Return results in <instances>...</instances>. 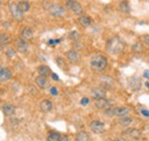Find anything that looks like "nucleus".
<instances>
[{
  "label": "nucleus",
  "instance_id": "obj_1",
  "mask_svg": "<svg viewBox=\"0 0 149 141\" xmlns=\"http://www.w3.org/2000/svg\"><path fill=\"white\" fill-rule=\"evenodd\" d=\"M107 50L108 52L112 55H117V54L122 53L124 50V44L119 38H111L108 40L107 43Z\"/></svg>",
  "mask_w": 149,
  "mask_h": 141
},
{
  "label": "nucleus",
  "instance_id": "obj_2",
  "mask_svg": "<svg viewBox=\"0 0 149 141\" xmlns=\"http://www.w3.org/2000/svg\"><path fill=\"white\" fill-rule=\"evenodd\" d=\"M107 59L103 56V55H95L92 57L91 60V68L94 71H97V72H101L107 68Z\"/></svg>",
  "mask_w": 149,
  "mask_h": 141
},
{
  "label": "nucleus",
  "instance_id": "obj_3",
  "mask_svg": "<svg viewBox=\"0 0 149 141\" xmlns=\"http://www.w3.org/2000/svg\"><path fill=\"white\" fill-rule=\"evenodd\" d=\"M46 8H47L48 13H49L51 15L55 16V17H62V16H64V14H65L64 7H62V6L58 5V3H51V5H48Z\"/></svg>",
  "mask_w": 149,
  "mask_h": 141
},
{
  "label": "nucleus",
  "instance_id": "obj_4",
  "mask_svg": "<svg viewBox=\"0 0 149 141\" xmlns=\"http://www.w3.org/2000/svg\"><path fill=\"white\" fill-rule=\"evenodd\" d=\"M65 6H67V8L69 10H71L76 15H81L83 14V7H81V5L78 1H76V0H67Z\"/></svg>",
  "mask_w": 149,
  "mask_h": 141
},
{
  "label": "nucleus",
  "instance_id": "obj_5",
  "mask_svg": "<svg viewBox=\"0 0 149 141\" xmlns=\"http://www.w3.org/2000/svg\"><path fill=\"white\" fill-rule=\"evenodd\" d=\"M8 7H9V10H10L12 16L15 18L16 21H21V20L23 18V14H24V13L19 8V5H17V3H15V2H9Z\"/></svg>",
  "mask_w": 149,
  "mask_h": 141
},
{
  "label": "nucleus",
  "instance_id": "obj_6",
  "mask_svg": "<svg viewBox=\"0 0 149 141\" xmlns=\"http://www.w3.org/2000/svg\"><path fill=\"white\" fill-rule=\"evenodd\" d=\"M90 128L94 133H102L104 131V124L100 121H93L90 124Z\"/></svg>",
  "mask_w": 149,
  "mask_h": 141
},
{
  "label": "nucleus",
  "instance_id": "obj_7",
  "mask_svg": "<svg viewBox=\"0 0 149 141\" xmlns=\"http://www.w3.org/2000/svg\"><path fill=\"white\" fill-rule=\"evenodd\" d=\"M130 111V108H127V107H119V108L113 109V115L119 116V117H126V116H129Z\"/></svg>",
  "mask_w": 149,
  "mask_h": 141
},
{
  "label": "nucleus",
  "instance_id": "obj_8",
  "mask_svg": "<svg viewBox=\"0 0 149 141\" xmlns=\"http://www.w3.org/2000/svg\"><path fill=\"white\" fill-rule=\"evenodd\" d=\"M15 46H16V48L19 50V52H22V53H25V52L28 51V44H26V41H25L24 39H22V38L15 39Z\"/></svg>",
  "mask_w": 149,
  "mask_h": 141
},
{
  "label": "nucleus",
  "instance_id": "obj_9",
  "mask_svg": "<svg viewBox=\"0 0 149 141\" xmlns=\"http://www.w3.org/2000/svg\"><path fill=\"white\" fill-rule=\"evenodd\" d=\"M92 95H93V98L95 100L102 99V98H104V95H106V89L103 87H101V86L95 87L92 89Z\"/></svg>",
  "mask_w": 149,
  "mask_h": 141
},
{
  "label": "nucleus",
  "instance_id": "obj_10",
  "mask_svg": "<svg viewBox=\"0 0 149 141\" xmlns=\"http://www.w3.org/2000/svg\"><path fill=\"white\" fill-rule=\"evenodd\" d=\"M40 110L41 111H44V112H49L52 109H53V102L52 101H49V100H42L41 102H40Z\"/></svg>",
  "mask_w": 149,
  "mask_h": 141
},
{
  "label": "nucleus",
  "instance_id": "obj_11",
  "mask_svg": "<svg viewBox=\"0 0 149 141\" xmlns=\"http://www.w3.org/2000/svg\"><path fill=\"white\" fill-rule=\"evenodd\" d=\"M125 134L127 137H130L131 139H134V140H136L141 137V132L138 128H129V130L125 131Z\"/></svg>",
  "mask_w": 149,
  "mask_h": 141
},
{
  "label": "nucleus",
  "instance_id": "obj_12",
  "mask_svg": "<svg viewBox=\"0 0 149 141\" xmlns=\"http://www.w3.org/2000/svg\"><path fill=\"white\" fill-rule=\"evenodd\" d=\"M67 59H68V61L70 62V63H77L78 61H79V54L77 53L76 51H69V52H67Z\"/></svg>",
  "mask_w": 149,
  "mask_h": 141
},
{
  "label": "nucleus",
  "instance_id": "obj_13",
  "mask_svg": "<svg viewBox=\"0 0 149 141\" xmlns=\"http://www.w3.org/2000/svg\"><path fill=\"white\" fill-rule=\"evenodd\" d=\"M94 106L96 107L97 109H107V108L109 107V101H108L106 98L97 99V100H95Z\"/></svg>",
  "mask_w": 149,
  "mask_h": 141
},
{
  "label": "nucleus",
  "instance_id": "obj_14",
  "mask_svg": "<svg viewBox=\"0 0 149 141\" xmlns=\"http://www.w3.org/2000/svg\"><path fill=\"white\" fill-rule=\"evenodd\" d=\"M12 78V72L6 68H0V82H7Z\"/></svg>",
  "mask_w": 149,
  "mask_h": 141
},
{
  "label": "nucleus",
  "instance_id": "obj_15",
  "mask_svg": "<svg viewBox=\"0 0 149 141\" xmlns=\"http://www.w3.org/2000/svg\"><path fill=\"white\" fill-rule=\"evenodd\" d=\"M21 36L24 39H31L33 37V30L31 28H24L21 30Z\"/></svg>",
  "mask_w": 149,
  "mask_h": 141
},
{
  "label": "nucleus",
  "instance_id": "obj_16",
  "mask_svg": "<svg viewBox=\"0 0 149 141\" xmlns=\"http://www.w3.org/2000/svg\"><path fill=\"white\" fill-rule=\"evenodd\" d=\"M36 84H37L38 86L40 88H42V89H45V88L48 87V82L46 80V78L45 77H41V76H39V77H37L36 78Z\"/></svg>",
  "mask_w": 149,
  "mask_h": 141
},
{
  "label": "nucleus",
  "instance_id": "obj_17",
  "mask_svg": "<svg viewBox=\"0 0 149 141\" xmlns=\"http://www.w3.org/2000/svg\"><path fill=\"white\" fill-rule=\"evenodd\" d=\"M79 24L80 25H83L84 28H86V27H90L91 24H92V18L90 17V16H86V15H83V16H80L79 17Z\"/></svg>",
  "mask_w": 149,
  "mask_h": 141
},
{
  "label": "nucleus",
  "instance_id": "obj_18",
  "mask_svg": "<svg viewBox=\"0 0 149 141\" xmlns=\"http://www.w3.org/2000/svg\"><path fill=\"white\" fill-rule=\"evenodd\" d=\"M119 10L123 12V13H125V14H129V13L131 12L129 1H126V0L120 1V3H119Z\"/></svg>",
  "mask_w": 149,
  "mask_h": 141
},
{
  "label": "nucleus",
  "instance_id": "obj_19",
  "mask_svg": "<svg viewBox=\"0 0 149 141\" xmlns=\"http://www.w3.org/2000/svg\"><path fill=\"white\" fill-rule=\"evenodd\" d=\"M38 72H39V75L41 76V77H47V76H49V73H51V69L47 67V66H39L38 67Z\"/></svg>",
  "mask_w": 149,
  "mask_h": 141
},
{
  "label": "nucleus",
  "instance_id": "obj_20",
  "mask_svg": "<svg viewBox=\"0 0 149 141\" xmlns=\"http://www.w3.org/2000/svg\"><path fill=\"white\" fill-rule=\"evenodd\" d=\"M2 110H3V114H5L6 116H10V115H13V114L15 112V107L9 105V103H7V105L3 106Z\"/></svg>",
  "mask_w": 149,
  "mask_h": 141
},
{
  "label": "nucleus",
  "instance_id": "obj_21",
  "mask_svg": "<svg viewBox=\"0 0 149 141\" xmlns=\"http://www.w3.org/2000/svg\"><path fill=\"white\" fill-rule=\"evenodd\" d=\"M101 84H102V86H104V87L108 86V87L110 88L112 86V79L109 76H103L102 79H101Z\"/></svg>",
  "mask_w": 149,
  "mask_h": 141
},
{
  "label": "nucleus",
  "instance_id": "obj_22",
  "mask_svg": "<svg viewBox=\"0 0 149 141\" xmlns=\"http://www.w3.org/2000/svg\"><path fill=\"white\" fill-rule=\"evenodd\" d=\"M90 140V137H88V134L86 133V132H79V133H77V135H76V141H88Z\"/></svg>",
  "mask_w": 149,
  "mask_h": 141
},
{
  "label": "nucleus",
  "instance_id": "obj_23",
  "mask_svg": "<svg viewBox=\"0 0 149 141\" xmlns=\"http://www.w3.org/2000/svg\"><path fill=\"white\" fill-rule=\"evenodd\" d=\"M17 5H19V8L23 13H25V12H28V10L30 9V3H29L28 1H21Z\"/></svg>",
  "mask_w": 149,
  "mask_h": 141
},
{
  "label": "nucleus",
  "instance_id": "obj_24",
  "mask_svg": "<svg viewBox=\"0 0 149 141\" xmlns=\"http://www.w3.org/2000/svg\"><path fill=\"white\" fill-rule=\"evenodd\" d=\"M132 122H133V119H132L131 117H129V116H126V117H120V118H119V124L123 125V126H129Z\"/></svg>",
  "mask_w": 149,
  "mask_h": 141
},
{
  "label": "nucleus",
  "instance_id": "obj_25",
  "mask_svg": "<svg viewBox=\"0 0 149 141\" xmlns=\"http://www.w3.org/2000/svg\"><path fill=\"white\" fill-rule=\"evenodd\" d=\"M132 51L133 52H135V53H140V52H142L143 51V45H142V43H135L133 46H132Z\"/></svg>",
  "mask_w": 149,
  "mask_h": 141
},
{
  "label": "nucleus",
  "instance_id": "obj_26",
  "mask_svg": "<svg viewBox=\"0 0 149 141\" xmlns=\"http://www.w3.org/2000/svg\"><path fill=\"white\" fill-rule=\"evenodd\" d=\"M60 138H61V134H58L56 132H52L51 134H48L47 141H60Z\"/></svg>",
  "mask_w": 149,
  "mask_h": 141
},
{
  "label": "nucleus",
  "instance_id": "obj_27",
  "mask_svg": "<svg viewBox=\"0 0 149 141\" xmlns=\"http://www.w3.org/2000/svg\"><path fill=\"white\" fill-rule=\"evenodd\" d=\"M10 37L7 35V34H1L0 35V41L3 44V45H8L10 43Z\"/></svg>",
  "mask_w": 149,
  "mask_h": 141
},
{
  "label": "nucleus",
  "instance_id": "obj_28",
  "mask_svg": "<svg viewBox=\"0 0 149 141\" xmlns=\"http://www.w3.org/2000/svg\"><path fill=\"white\" fill-rule=\"evenodd\" d=\"M6 55H7L8 59H13V57L16 55V52H15V50H13V48H7V50H6Z\"/></svg>",
  "mask_w": 149,
  "mask_h": 141
},
{
  "label": "nucleus",
  "instance_id": "obj_29",
  "mask_svg": "<svg viewBox=\"0 0 149 141\" xmlns=\"http://www.w3.org/2000/svg\"><path fill=\"white\" fill-rule=\"evenodd\" d=\"M79 34L77 32V31H71V34H70V38L72 39V40H74V41H78L79 40Z\"/></svg>",
  "mask_w": 149,
  "mask_h": 141
},
{
  "label": "nucleus",
  "instance_id": "obj_30",
  "mask_svg": "<svg viewBox=\"0 0 149 141\" xmlns=\"http://www.w3.org/2000/svg\"><path fill=\"white\" fill-rule=\"evenodd\" d=\"M142 41H143V44H145V45L149 46V35L143 36V37H142Z\"/></svg>",
  "mask_w": 149,
  "mask_h": 141
},
{
  "label": "nucleus",
  "instance_id": "obj_31",
  "mask_svg": "<svg viewBox=\"0 0 149 141\" xmlns=\"http://www.w3.org/2000/svg\"><path fill=\"white\" fill-rule=\"evenodd\" d=\"M56 62H57V64H58V66H61L62 68H64V62H63L62 57H56Z\"/></svg>",
  "mask_w": 149,
  "mask_h": 141
},
{
  "label": "nucleus",
  "instance_id": "obj_32",
  "mask_svg": "<svg viewBox=\"0 0 149 141\" xmlns=\"http://www.w3.org/2000/svg\"><path fill=\"white\" fill-rule=\"evenodd\" d=\"M88 102H90V99H88V98H83L81 101H80V103H81L83 106H87Z\"/></svg>",
  "mask_w": 149,
  "mask_h": 141
},
{
  "label": "nucleus",
  "instance_id": "obj_33",
  "mask_svg": "<svg viewBox=\"0 0 149 141\" xmlns=\"http://www.w3.org/2000/svg\"><path fill=\"white\" fill-rule=\"evenodd\" d=\"M49 92H51V94H52V95H54V96H56V95H57V89H56L55 87H51Z\"/></svg>",
  "mask_w": 149,
  "mask_h": 141
},
{
  "label": "nucleus",
  "instance_id": "obj_34",
  "mask_svg": "<svg viewBox=\"0 0 149 141\" xmlns=\"http://www.w3.org/2000/svg\"><path fill=\"white\" fill-rule=\"evenodd\" d=\"M60 141H69V138H68V135L62 134V135H61V138H60Z\"/></svg>",
  "mask_w": 149,
  "mask_h": 141
},
{
  "label": "nucleus",
  "instance_id": "obj_35",
  "mask_svg": "<svg viewBox=\"0 0 149 141\" xmlns=\"http://www.w3.org/2000/svg\"><path fill=\"white\" fill-rule=\"evenodd\" d=\"M141 114H142L143 116H146V117H149V110H145V109H142V110H141Z\"/></svg>",
  "mask_w": 149,
  "mask_h": 141
},
{
  "label": "nucleus",
  "instance_id": "obj_36",
  "mask_svg": "<svg viewBox=\"0 0 149 141\" xmlns=\"http://www.w3.org/2000/svg\"><path fill=\"white\" fill-rule=\"evenodd\" d=\"M143 77L149 79V70H145L143 71Z\"/></svg>",
  "mask_w": 149,
  "mask_h": 141
},
{
  "label": "nucleus",
  "instance_id": "obj_37",
  "mask_svg": "<svg viewBox=\"0 0 149 141\" xmlns=\"http://www.w3.org/2000/svg\"><path fill=\"white\" fill-rule=\"evenodd\" d=\"M52 78H53L54 80H56V82L58 80V77H57V75H56V73H52Z\"/></svg>",
  "mask_w": 149,
  "mask_h": 141
},
{
  "label": "nucleus",
  "instance_id": "obj_38",
  "mask_svg": "<svg viewBox=\"0 0 149 141\" xmlns=\"http://www.w3.org/2000/svg\"><path fill=\"white\" fill-rule=\"evenodd\" d=\"M48 44H49V45H54V44H56L55 39H51V40L48 41Z\"/></svg>",
  "mask_w": 149,
  "mask_h": 141
},
{
  "label": "nucleus",
  "instance_id": "obj_39",
  "mask_svg": "<svg viewBox=\"0 0 149 141\" xmlns=\"http://www.w3.org/2000/svg\"><path fill=\"white\" fill-rule=\"evenodd\" d=\"M3 46H5V45H3V44H2L1 41H0V52H1L2 50H3Z\"/></svg>",
  "mask_w": 149,
  "mask_h": 141
},
{
  "label": "nucleus",
  "instance_id": "obj_40",
  "mask_svg": "<svg viewBox=\"0 0 149 141\" xmlns=\"http://www.w3.org/2000/svg\"><path fill=\"white\" fill-rule=\"evenodd\" d=\"M115 141H125V140H123V139H116Z\"/></svg>",
  "mask_w": 149,
  "mask_h": 141
},
{
  "label": "nucleus",
  "instance_id": "obj_41",
  "mask_svg": "<svg viewBox=\"0 0 149 141\" xmlns=\"http://www.w3.org/2000/svg\"><path fill=\"white\" fill-rule=\"evenodd\" d=\"M146 86H147V87L149 88V83H146Z\"/></svg>",
  "mask_w": 149,
  "mask_h": 141
},
{
  "label": "nucleus",
  "instance_id": "obj_42",
  "mask_svg": "<svg viewBox=\"0 0 149 141\" xmlns=\"http://www.w3.org/2000/svg\"><path fill=\"white\" fill-rule=\"evenodd\" d=\"M0 3H1V0H0Z\"/></svg>",
  "mask_w": 149,
  "mask_h": 141
}]
</instances>
